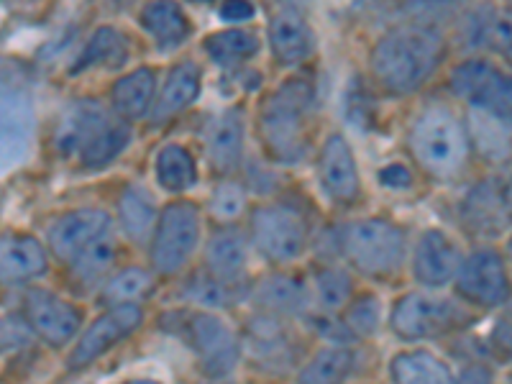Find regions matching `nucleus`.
<instances>
[{"label":"nucleus","mask_w":512,"mask_h":384,"mask_svg":"<svg viewBox=\"0 0 512 384\" xmlns=\"http://www.w3.org/2000/svg\"><path fill=\"white\" fill-rule=\"evenodd\" d=\"M446 39L436 26L400 24L384 31L369 52L374 80L392 95H410L436 75Z\"/></svg>","instance_id":"obj_1"},{"label":"nucleus","mask_w":512,"mask_h":384,"mask_svg":"<svg viewBox=\"0 0 512 384\" xmlns=\"http://www.w3.org/2000/svg\"><path fill=\"white\" fill-rule=\"evenodd\" d=\"M318 93L310 77L295 75L264 98L256 118L264 152L274 164H300L310 152Z\"/></svg>","instance_id":"obj_2"},{"label":"nucleus","mask_w":512,"mask_h":384,"mask_svg":"<svg viewBox=\"0 0 512 384\" xmlns=\"http://www.w3.org/2000/svg\"><path fill=\"white\" fill-rule=\"evenodd\" d=\"M131 128L98 100H75L64 111L54 134V146L64 159L82 169H103L126 152Z\"/></svg>","instance_id":"obj_3"},{"label":"nucleus","mask_w":512,"mask_h":384,"mask_svg":"<svg viewBox=\"0 0 512 384\" xmlns=\"http://www.w3.org/2000/svg\"><path fill=\"white\" fill-rule=\"evenodd\" d=\"M408 149L423 172L436 180H451L466 167L469 136L461 118L448 105L431 103L410 121Z\"/></svg>","instance_id":"obj_4"},{"label":"nucleus","mask_w":512,"mask_h":384,"mask_svg":"<svg viewBox=\"0 0 512 384\" xmlns=\"http://www.w3.org/2000/svg\"><path fill=\"white\" fill-rule=\"evenodd\" d=\"M338 251L364 277L390 280L405 264L408 233L387 218H359L338 231Z\"/></svg>","instance_id":"obj_5"},{"label":"nucleus","mask_w":512,"mask_h":384,"mask_svg":"<svg viewBox=\"0 0 512 384\" xmlns=\"http://www.w3.org/2000/svg\"><path fill=\"white\" fill-rule=\"evenodd\" d=\"M167 318H172L169 333H175L185 341L187 349L198 361L200 372L210 382H223L236 372L244 346L221 315L195 308L177 310V313H169Z\"/></svg>","instance_id":"obj_6"},{"label":"nucleus","mask_w":512,"mask_h":384,"mask_svg":"<svg viewBox=\"0 0 512 384\" xmlns=\"http://www.w3.org/2000/svg\"><path fill=\"white\" fill-rule=\"evenodd\" d=\"M469 323H472V315L466 313L456 300L425 290L405 292L397 297L390 310V331L408 344L433 341V338L448 336V333L464 331Z\"/></svg>","instance_id":"obj_7"},{"label":"nucleus","mask_w":512,"mask_h":384,"mask_svg":"<svg viewBox=\"0 0 512 384\" xmlns=\"http://www.w3.org/2000/svg\"><path fill=\"white\" fill-rule=\"evenodd\" d=\"M448 88L469 108L512 131V72L487 57L459 62L448 75Z\"/></svg>","instance_id":"obj_8"},{"label":"nucleus","mask_w":512,"mask_h":384,"mask_svg":"<svg viewBox=\"0 0 512 384\" xmlns=\"http://www.w3.org/2000/svg\"><path fill=\"white\" fill-rule=\"evenodd\" d=\"M203 236L200 208L190 200H175L159 213L157 231L149 244V262L157 274H177L187 267Z\"/></svg>","instance_id":"obj_9"},{"label":"nucleus","mask_w":512,"mask_h":384,"mask_svg":"<svg viewBox=\"0 0 512 384\" xmlns=\"http://www.w3.org/2000/svg\"><path fill=\"white\" fill-rule=\"evenodd\" d=\"M251 244L269 264L297 262L310 246V226L297 208L285 203L259 205L249 218Z\"/></svg>","instance_id":"obj_10"},{"label":"nucleus","mask_w":512,"mask_h":384,"mask_svg":"<svg viewBox=\"0 0 512 384\" xmlns=\"http://www.w3.org/2000/svg\"><path fill=\"white\" fill-rule=\"evenodd\" d=\"M459 221L474 236H497L512 228V169L492 172L459 200Z\"/></svg>","instance_id":"obj_11"},{"label":"nucleus","mask_w":512,"mask_h":384,"mask_svg":"<svg viewBox=\"0 0 512 384\" xmlns=\"http://www.w3.org/2000/svg\"><path fill=\"white\" fill-rule=\"evenodd\" d=\"M454 287L459 300L479 310L502 308L512 297L510 269L495 249H474L466 254Z\"/></svg>","instance_id":"obj_12"},{"label":"nucleus","mask_w":512,"mask_h":384,"mask_svg":"<svg viewBox=\"0 0 512 384\" xmlns=\"http://www.w3.org/2000/svg\"><path fill=\"white\" fill-rule=\"evenodd\" d=\"M21 313L34 336L52 349H64L82 333V310L47 287H26L21 297Z\"/></svg>","instance_id":"obj_13"},{"label":"nucleus","mask_w":512,"mask_h":384,"mask_svg":"<svg viewBox=\"0 0 512 384\" xmlns=\"http://www.w3.org/2000/svg\"><path fill=\"white\" fill-rule=\"evenodd\" d=\"M141 326H144V310H141V305H116V308H108L80 333L70 356H67V369L70 372L88 369L93 361L108 354L113 346L126 341L128 336H134Z\"/></svg>","instance_id":"obj_14"},{"label":"nucleus","mask_w":512,"mask_h":384,"mask_svg":"<svg viewBox=\"0 0 512 384\" xmlns=\"http://www.w3.org/2000/svg\"><path fill=\"white\" fill-rule=\"evenodd\" d=\"M318 182L328 200L341 208H351L361 198V175L356 167V157L344 134H328L320 144L318 162H315Z\"/></svg>","instance_id":"obj_15"},{"label":"nucleus","mask_w":512,"mask_h":384,"mask_svg":"<svg viewBox=\"0 0 512 384\" xmlns=\"http://www.w3.org/2000/svg\"><path fill=\"white\" fill-rule=\"evenodd\" d=\"M111 236V216L100 208L70 210L54 218L47 228V244L52 254L62 262L72 264L82 251Z\"/></svg>","instance_id":"obj_16"},{"label":"nucleus","mask_w":512,"mask_h":384,"mask_svg":"<svg viewBox=\"0 0 512 384\" xmlns=\"http://www.w3.org/2000/svg\"><path fill=\"white\" fill-rule=\"evenodd\" d=\"M464 264L459 244L443 228H425L413 249V277L428 290L454 285Z\"/></svg>","instance_id":"obj_17"},{"label":"nucleus","mask_w":512,"mask_h":384,"mask_svg":"<svg viewBox=\"0 0 512 384\" xmlns=\"http://www.w3.org/2000/svg\"><path fill=\"white\" fill-rule=\"evenodd\" d=\"M249 300L254 308L274 318H310L315 313L313 290L305 280H297L292 274L274 272L256 280L249 287Z\"/></svg>","instance_id":"obj_18"},{"label":"nucleus","mask_w":512,"mask_h":384,"mask_svg":"<svg viewBox=\"0 0 512 384\" xmlns=\"http://www.w3.org/2000/svg\"><path fill=\"white\" fill-rule=\"evenodd\" d=\"M267 39L272 57L282 67L305 64L318 49V39H315L308 16L303 13V8L295 6H280L277 11H272L267 24Z\"/></svg>","instance_id":"obj_19"},{"label":"nucleus","mask_w":512,"mask_h":384,"mask_svg":"<svg viewBox=\"0 0 512 384\" xmlns=\"http://www.w3.org/2000/svg\"><path fill=\"white\" fill-rule=\"evenodd\" d=\"M34 139V105L24 82H3V164L13 167L29 154Z\"/></svg>","instance_id":"obj_20"},{"label":"nucleus","mask_w":512,"mask_h":384,"mask_svg":"<svg viewBox=\"0 0 512 384\" xmlns=\"http://www.w3.org/2000/svg\"><path fill=\"white\" fill-rule=\"evenodd\" d=\"M246 149V121L239 108L216 113L205 126V154L216 175H231L241 167Z\"/></svg>","instance_id":"obj_21"},{"label":"nucleus","mask_w":512,"mask_h":384,"mask_svg":"<svg viewBox=\"0 0 512 384\" xmlns=\"http://www.w3.org/2000/svg\"><path fill=\"white\" fill-rule=\"evenodd\" d=\"M241 346L256 364L267 369H280L290 364L292 359L290 333L282 326V318H274V315L256 313L246 323L244 344Z\"/></svg>","instance_id":"obj_22"},{"label":"nucleus","mask_w":512,"mask_h":384,"mask_svg":"<svg viewBox=\"0 0 512 384\" xmlns=\"http://www.w3.org/2000/svg\"><path fill=\"white\" fill-rule=\"evenodd\" d=\"M0 267L6 285H26L44 277L49 269L47 249L34 236L24 233H6L3 251H0Z\"/></svg>","instance_id":"obj_23"},{"label":"nucleus","mask_w":512,"mask_h":384,"mask_svg":"<svg viewBox=\"0 0 512 384\" xmlns=\"http://www.w3.org/2000/svg\"><path fill=\"white\" fill-rule=\"evenodd\" d=\"M203 259L205 272L231 285H241L249 267V241L239 228H221L205 244Z\"/></svg>","instance_id":"obj_24"},{"label":"nucleus","mask_w":512,"mask_h":384,"mask_svg":"<svg viewBox=\"0 0 512 384\" xmlns=\"http://www.w3.org/2000/svg\"><path fill=\"white\" fill-rule=\"evenodd\" d=\"M203 93V70H200L198 62L192 59H182L180 64H175L169 70L167 80L162 85V93H159L157 103H154L152 121L164 123L169 118L180 116L182 111H187L195 100Z\"/></svg>","instance_id":"obj_25"},{"label":"nucleus","mask_w":512,"mask_h":384,"mask_svg":"<svg viewBox=\"0 0 512 384\" xmlns=\"http://www.w3.org/2000/svg\"><path fill=\"white\" fill-rule=\"evenodd\" d=\"M154 93H157V72L152 67H136L128 75L118 77L111 88V111L121 121H139L152 116Z\"/></svg>","instance_id":"obj_26"},{"label":"nucleus","mask_w":512,"mask_h":384,"mask_svg":"<svg viewBox=\"0 0 512 384\" xmlns=\"http://www.w3.org/2000/svg\"><path fill=\"white\" fill-rule=\"evenodd\" d=\"M139 26L159 52H175L192 34L190 18L177 3H146L139 11Z\"/></svg>","instance_id":"obj_27"},{"label":"nucleus","mask_w":512,"mask_h":384,"mask_svg":"<svg viewBox=\"0 0 512 384\" xmlns=\"http://www.w3.org/2000/svg\"><path fill=\"white\" fill-rule=\"evenodd\" d=\"M469 47L489 49L512 62V11L507 8H477L466 16Z\"/></svg>","instance_id":"obj_28"},{"label":"nucleus","mask_w":512,"mask_h":384,"mask_svg":"<svg viewBox=\"0 0 512 384\" xmlns=\"http://www.w3.org/2000/svg\"><path fill=\"white\" fill-rule=\"evenodd\" d=\"M118 226L131 244H152L159 210L154 198L141 185H126L118 198Z\"/></svg>","instance_id":"obj_29"},{"label":"nucleus","mask_w":512,"mask_h":384,"mask_svg":"<svg viewBox=\"0 0 512 384\" xmlns=\"http://www.w3.org/2000/svg\"><path fill=\"white\" fill-rule=\"evenodd\" d=\"M392 384H454V372L446 361L428 349L400 351L390 359Z\"/></svg>","instance_id":"obj_30"},{"label":"nucleus","mask_w":512,"mask_h":384,"mask_svg":"<svg viewBox=\"0 0 512 384\" xmlns=\"http://www.w3.org/2000/svg\"><path fill=\"white\" fill-rule=\"evenodd\" d=\"M259 36L244 26L213 31L203 39V52L221 70H239L259 54Z\"/></svg>","instance_id":"obj_31"},{"label":"nucleus","mask_w":512,"mask_h":384,"mask_svg":"<svg viewBox=\"0 0 512 384\" xmlns=\"http://www.w3.org/2000/svg\"><path fill=\"white\" fill-rule=\"evenodd\" d=\"M128 62V39L121 29L116 26H98L93 31L82 52L72 62V75H82V72L95 70V67H108V70H118Z\"/></svg>","instance_id":"obj_32"},{"label":"nucleus","mask_w":512,"mask_h":384,"mask_svg":"<svg viewBox=\"0 0 512 384\" xmlns=\"http://www.w3.org/2000/svg\"><path fill=\"white\" fill-rule=\"evenodd\" d=\"M154 177H157V185L162 187L169 195H180L187 192L190 187L198 185V164L195 157L190 154V149L182 144H164L162 149L154 157Z\"/></svg>","instance_id":"obj_33"},{"label":"nucleus","mask_w":512,"mask_h":384,"mask_svg":"<svg viewBox=\"0 0 512 384\" xmlns=\"http://www.w3.org/2000/svg\"><path fill=\"white\" fill-rule=\"evenodd\" d=\"M354 364L356 354L349 346L328 344L297 369L295 384H344L354 372Z\"/></svg>","instance_id":"obj_34"},{"label":"nucleus","mask_w":512,"mask_h":384,"mask_svg":"<svg viewBox=\"0 0 512 384\" xmlns=\"http://www.w3.org/2000/svg\"><path fill=\"white\" fill-rule=\"evenodd\" d=\"M310 290H313L315 313L338 315L349 308L354 300V280L351 274L333 264H318L310 277Z\"/></svg>","instance_id":"obj_35"},{"label":"nucleus","mask_w":512,"mask_h":384,"mask_svg":"<svg viewBox=\"0 0 512 384\" xmlns=\"http://www.w3.org/2000/svg\"><path fill=\"white\" fill-rule=\"evenodd\" d=\"M241 295H249V290H241V285L218 280V277H213L205 269L198 274H192L190 280L182 285V297H185L187 303H192L198 310H210V313L239 303Z\"/></svg>","instance_id":"obj_36"},{"label":"nucleus","mask_w":512,"mask_h":384,"mask_svg":"<svg viewBox=\"0 0 512 384\" xmlns=\"http://www.w3.org/2000/svg\"><path fill=\"white\" fill-rule=\"evenodd\" d=\"M116 259H118L116 241H113L111 236H105V239H100L98 244L90 246L88 251H82L75 262L70 264L72 280H75L80 287H85V290L98 287L100 282L113 272Z\"/></svg>","instance_id":"obj_37"},{"label":"nucleus","mask_w":512,"mask_h":384,"mask_svg":"<svg viewBox=\"0 0 512 384\" xmlns=\"http://www.w3.org/2000/svg\"><path fill=\"white\" fill-rule=\"evenodd\" d=\"M154 287V274L144 267H126L113 274L103 290V303L111 308L116 305H139Z\"/></svg>","instance_id":"obj_38"},{"label":"nucleus","mask_w":512,"mask_h":384,"mask_svg":"<svg viewBox=\"0 0 512 384\" xmlns=\"http://www.w3.org/2000/svg\"><path fill=\"white\" fill-rule=\"evenodd\" d=\"M341 320H344L346 331L351 333L354 341H359V338H374L379 333V328H382V300L377 295H372V292L354 297L349 308L344 310V315H341Z\"/></svg>","instance_id":"obj_39"},{"label":"nucleus","mask_w":512,"mask_h":384,"mask_svg":"<svg viewBox=\"0 0 512 384\" xmlns=\"http://www.w3.org/2000/svg\"><path fill=\"white\" fill-rule=\"evenodd\" d=\"M246 208V190L241 182L226 180L213 190L210 195V216L216 221L228 223L233 218H239Z\"/></svg>","instance_id":"obj_40"},{"label":"nucleus","mask_w":512,"mask_h":384,"mask_svg":"<svg viewBox=\"0 0 512 384\" xmlns=\"http://www.w3.org/2000/svg\"><path fill=\"white\" fill-rule=\"evenodd\" d=\"M31 336L34 331L29 328L26 318H18V315H11V318H3V351L6 354H16L21 349H29Z\"/></svg>","instance_id":"obj_41"},{"label":"nucleus","mask_w":512,"mask_h":384,"mask_svg":"<svg viewBox=\"0 0 512 384\" xmlns=\"http://www.w3.org/2000/svg\"><path fill=\"white\" fill-rule=\"evenodd\" d=\"M489 351L500 361H512V313L502 315L487 336Z\"/></svg>","instance_id":"obj_42"},{"label":"nucleus","mask_w":512,"mask_h":384,"mask_svg":"<svg viewBox=\"0 0 512 384\" xmlns=\"http://www.w3.org/2000/svg\"><path fill=\"white\" fill-rule=\"evenodd\" d=\"M377 182L384 187V190H410L415 182L413 172H410V167H405V164L400 162H392V164H384L382 169L377 172Z\"/></svg>","instance_id":"obj_43"},{"label":"nucleus","mask_w":512,"mask_h":384,"mask_svg":"<svg viewBox=\"0 0 512 384\" xmlns=\"http://www.w3.org/2000/svg\"><path fill=\"white\" fill-rule=\"evenodd\" d=\"M218 16H221V21H226V24H246L249 18L256 16V11L249 3H223V6L218 8Z\"/></svg>","instance_id":"obj_44"},{"label":"nucleus","mask_w":512,"mask_h":384,"mask_svg":"<svg viewBox=\"0 0 512 384\" xmlns=\"http://www.w3.org/2000/svg\"><path fill=\"white\" fill-rule=\"evenodd\" d=\"M346 103H349V116L354 118L356 123H369V116L374 113L372 105H367V98H364V90H356L351 88L349 98H346Z\"/></svg>","instance_id":"obj_45"},{"label":"nucleus","mask_w":512,"mask_h":384,"mask_svg":"<svg viewBox=\"0 0 512 384\" xmlns=\"http://www.w3.org/2000/svg\"><path fill=\"white\" fill-rule=\"evenodd\" d=\"M454 384H492V372L484 364H472L454 379Z\"/></svg>","instance_id":"obj_46"},{"label":"nucleus","mask_w":512,"mask_h":384,"mask_svg":"<svg viewBox=\"0 0 512 384\" xmlns=\"http://www.w3.org/2000/svg\"><path fill=\"white\" fill-rule=\"evenodd\" d=\"M123 384H162L157 379H149V377H134V379H126Z\"/></svg>","instance_id":"obj_47"},{"label":"nucleus","mask_w":512,"mask_h":384,"mask_svg":"<svg viewBox=\"0 0 512 384\" xmlns=\"http://www.w3.org/2000/svg\"><path fill=\"white\" fill-rule=\"evenodd\" d=\"M507 254H510V262H512V233H510V239H507Z\"/></svg>","instance_id":"obj_48"},{"label":"nucleus","mask_w":512,"mask_h":384,"mask_svg":"<svg viewBox=\"0 0 512 384\" xmlns=\"http://www.w3.org/2000/svg\"><path fill=\"white\" fill-rule=\"evenodd\" d=\"M507 382H510V384H512V374H510V379H507Z\"/></svg>","instance_id":"obj_49"},{"label":"nucleus","mask_w":512,"mask_h":384,"mask_svg":"<svg viewBox=\"0 0 512 384\" xmlns=\"http://www.w3.org/2000/svg\"><path fill=\"white\" fill-rule=\"evenodd\" d=\"M213 384H221V382H213Z\"/></svg>","instance_id":"obj_50"}]
</instances>
